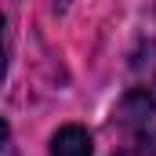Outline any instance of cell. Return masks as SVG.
I'll return each mask as SVG.
<instances>
[{"label": "cell", "instance_id": "6da1fadb", "mask_svg": "<svg viewBox=\"0 0 156 156\" xmlns=\"http://www.w3.org/2000/svg\"><path fill=\"white\" fill-rule=\"evenodd\" d=\"M113 156H156V98L145 91L123 94L109 116Z\"/></svg>", "mask_w": 156, "mask_h": 156}, {"label": "cell", "instance_id": "7a4b0ae2", "mask_svg": "<svg viewBox=\"0 0 156 156\" xmlns=\"http://www.w3.org/2000/svg\"><path fill=\"white\" fill-rule=\"evenodd\" d=\"M51 156H94V142H91V134H87L83 127L69 123V127L55 131V138H51Z\"/></svg>", "mask_w": 156, "mask_h": 156}, {"label": "cell", "instance_id": "3957f363", "mask_svg": "<svg viewBox=\"0 0 156 156\" xmlns=\"http://www.w3.org/2000/svg\"><path fill=\"white\" fill-rule=\"evenodd\" d=\"M7 69V26H4V15H0V80Z\"/></svg>", "mask_w": 156, "mask_h": 156}, {"label": "cell", "instance_id": "277c9868", "mask_svg": "<svg viewBox=\"0 0 156 156\" xmlns=\"http://www.w3.org/2000/svg\"><path fill=\"white\" fill-rule=\"evenodd\" d=\"M7 142H11V131H7V123L0 120V156L7 153Z\"/></svg>", "mask_w": 156, "mask_h": 156}]
</instances>
